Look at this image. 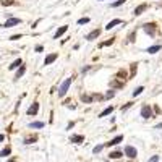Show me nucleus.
Segmentation results:
<instances>
[{
    "label": "nucleus",
    "instance_id": "nucleus-18",
    "mask_svg": "<svg viewBox=\"0 0 162 162\" xmlns=\"http://www.w3.org/2000/svg\"><path fill=\"white\" fill-rule=\"evenodd\" d=\"M29 128H44V123L42 122H31V123H29Z\"/></svg>",
    "mask_w": 162,
    "mask_h": 162
},
{
    "label": "nucleus",
    "instance_id": "nucleus-28",
    "mask_svg": "<svg viewBox=\"0 0 162 162\" xmlns=\"http://www.w3.org/2000/svg\"><path fill=\"white\" fill-rule=\"evenodd\" d=\"M113 96H115V91L112 89V91H109V92L106 94V97H107V99H110V97H113Z\"/></svg>",
    "mask_w": 162,
    "mask_h": 162
},
{
    "label": "nucleus",
    "instance_id": "nucleus-9",
    "mask_svg": "<svg viewBox=\"0 0 162 162\" xmlns=\"http://www.w3.org/2000/svg\"><path fill=\"white\" fill-rule=\"evenodd\" d=\"M37 110H39V104L34 102V104H32V106L28 109V115H36V113H37Z\"/></svg>",
    "mask_w": 162,
    "mask_h": 162
},
{
    "label": "nucleus",
    "instance_id": "nucleus-32",
    "mask_svg": "<svg viewBox=\"0 0 162 162\" xmlns=\"http://www.w3.org/2000/svg\"><path fill=\"white\" fill-rule=\"evenodd\" d=\"M133 41H135V32H131L130 34V42H133Z\"/></svg>",
    "mask_w": 162,
    "mask_h": 162
},
{
    "label": "nucleus",
    "instance_id": "nucleus-22",
    "mask_svg": "<svg viewBox=\"0 0 162 162\" xmlns=\"http://www.w3.org/2000/svg\"><path fill=\"white\" fill-rule=\"evenodd\" d=\"M88 23H89V18H88V16L80 18V20H78V25H88Z\"/></svg>",
    "mask_w": 162,
    "mask_h": 162
},
{
    "label": "nucleus",
    "instance_id": "nucleus-7",
    "mask_svg": "<svg viewBox=\"0 0 162 162\" xmlns=\"http://www.w3.org/2000/svg\"><path fill=\"white\" fill-rule=\"evenodd\" d=\"M99 36H101V29H94V31H91L89 34H86V39H88V41H94Z\"/></svg>",
    "mask_w": 162,
    "mask_h": 162
},
{
    "label": "nucleus",
    "instance_id": "nucleus-31",
    "mask_svg": "<svg viewBox=\"0 0 162 162\" xmlns=\"http://www.w3.org/2000/svg\"><path fill=\"white\" fill-rule=\"evenodd\" d=\"M11 4H13V0H5L4 2V5H11Z\"/></svg>",
    "mask_w": 162,
    "mask_h": 162
},
{
    "label": "nucleus",
    "instance_id": "nucleus-14",
    "mask_svg": "<svg viewBox=\"0 0 162 162\" xmlns=\"http://www.w3.org/2000/svg\"><path fill=\"white\" fill-rule=\"evenodd\" d=\"M146 8H148V5H146V4H143V5H139V7H136V8H135V15H136V16H138V15H141L143 11L146 10Z\"/></svg>",
    "mask_w": 162,
    "mask_h": 162
},
{
    "label": "nucleus",
    "instance_id": "nucleus-5",
    "mask_svg": "<svg viewBox=\"0 0 162 162\" xmlns=\"http://www.w3.org/2000/svg\"><path fill=\"white\" fill-rule=\"evenodd\" d=\"M144 31H146V34L154 36L156 34V25H154V23H146V25H144Z\"/></svg>",
    "mask_w": 162,
    "mask_h": 162
},
{
    "label": "nucleus",
    "instance_id": "nucleus-3",
    "mask_svg": "<svg viewBox=\"0 0 162 162\" xmlns=\"http://www.w3.org/2000/svg\"><path fill=\"white\" fill-rule=\"evenodd\" d=\"M20 23H21L20 18H8L7 21H5L4 28H11V26H16V25H20Z\"/></svg>",
    "mask_w": 162,
    "mask_h": 162
},
{
    "label": "nucleus",
    "instance_id": "nucleus-17",
    "mask_svg": "<svg viewBox=\"0 0 162 162\" xmlns=\"http://www.w3.org/2000/svg\"><path fill=\"white\" fill-rule=\"evenodd\" d=\"M113 112V107H107V109H104L102 112L99 113V117H106V115H109V113H112Z\"/></svg>",
    "mask_w": 162,
    "mask_h": 162
},
{
    "label": "nucleus",
    "instance_id": "nucleus-26",
    "mask_svg": "<svg viewBox=\"0 0 162 162\" xmlns=\"http://www.w3.org/2000/svg\"><path fill=\"white\" fill-rule=\"evenodd\" d=\"M113 44V39H109V41H106V42L101 44V47H107V46H112Z\"/></svg>",
    "mask_w": 162,
    "mask_h": 162
},
{
    "label": "nucleus",
    "instance_id": "nucleus-20",
    "mask_svg": "<svg viewBox=\"0 0 162 162\" xmlns=\"http://www.w3.org/2000/svg\"><path fill=\"white\" fill-rule=\"evenodd\" d=\"M109 157H110V159H120V157H122V152H120V151L110 152V154H109Z\"/></svg>",
    "mask_w": 162,
    "mask_h": 162
},
{
    "label": "nucleus",
    "instance_id": "nucleus-11",
    "mask_svg": "<svg viewBox=\"0 0 162 162\" xmlns=\"http://www.w3.org/2000/svg\"><path fill=\"white\" fill-rule=\"evenodd\" d=\"M117 25H122V20H118V18H117V20L109 21V23H107V26H106V29H112L113 26H117Z\"/></svg>",
    "mask_w": 162,
    "mask_h": 162
},
{
    "label": "nucleus",
    "instance_id": "nucleus-25",
    "mask_svg": "<svg viewBox=\"0 0 162 162\" xmlns=\"http://www.w3.org/2000/svg\"><path fill=\"white\" fill-rule=\"evenodd\" d=\"M127 0H117V2H113L112 4V7H120V5H123Z\"/></svg>",
    "mask_w": 162,
    "mask_h": 162
},
{
    "label": "nucleus",
    "instance_id": "nucleus-16",
    "mask_svg": "<svg viewBox=\"0 0 162 162\" xmlns=\"http://www.w3.org/2000/svg\"><path fill=\"white\" fill-rule=\"evenodd\" d=\"M159 50H161V46H152V47H148V50H146V52L148 54H156V52H159Z\"/></svg>",
    "mask_w": 162,
    "mask_h": 162
},
{
    "label": "nucleus",
    "instance_id": "nucleus-15",
    "mask_svg": "<svg viewBox=\"0 0 162 162\" xmlns=\"http://www.w3.org/2000/svg\"><path fill=\"white\" fill-rule=\"evenodd\" d=\"M25 71H26V67H25V65H21V67H20V70L16 71V76H15V80H18V78H21L23 75H25Z\"/></svg>",
    "mask_w": 162,
    "mask_h": 162
},
{
    "label": "nucleus",
    "instance_id": "nucleus-10",
    "mask_svg": "<svg viewBox=\"0 0 162 162\" xmlns=\"http://www.w3.org/2000/svg\"><path fill=\"white\" fill-rule=\"evenodd\" d=\"M67 29H68V26H62V28H58V29H57V32H55V36H54V39H58L62 34H65Z\"/></svg>",
    "mask_w": 162,
    "mask_h": 162
},
{
    "label": "nucleus",
    "instance_id": "nucleus-12",
    "mask_svg": "<svg viewBox=\"0 0 162 162\" xmlns=\"http://www.w3.org/2000/svg\"><path fill=\"white\" fill-rule=\"evenodd\" d=\"M83 141H85V136H83V135H75V136H71V143L80 144V143H83Z\"/></svg>",
    "mask_w": 162,
    "mask_h": 162
},
{
    "label": "nucleus",
    "instance_id": "nucleus-30",
    "mask_svg": "<svg viewBox=\"0 0 162 162\" xmlns=\"http://www.w3.org/2000/svg\"><path fill=\"white\" fill-rule=\"evenodd\" d=\"M11 41H16V39H21V34H15V36H11Z\"/></svg>",
    "mask_w": 162,
    "mask_h": 162
},
{
    "label": "nucleus",
    "instance_id": "nucleus-2",
    "mask_svg": "<svg viewBox=\"0 0 162 162\" xmlns=\"http://www.w3.org/2000/svg\"><path fill=\"white\" fill-rule=\"evenodd\" d=\"M141 117H143V118H151L152 117V109L149 106H143V109H141Z\"/></svg>",
    "mask_w": 162,
    "mask_h": 162
},
{
    "label": "nucleus",
    "instance_id": "nucleus-19",
    "mask_svg": "<svg viewBox=\"0 0 162 162\" xmlns=\"http://www.w3.org/2000/svg\"><path fill=\"white\" fill-rule=\"evenodd\" d=\"M10 152H11V149H10V148L2 149V151H0V157H7V156H10Z\"/></svg>",
    "mask_w": 162,
    "mask_h": 162
},
{
    "label": "nucleus",
    "instance_id": "nucleus-24",
    "mask_svg": "<svg viewBox=\"0 0 162 162\" xmlns=\"http://www.w3.org/2000/svg\"><path fill=\"white\" fill-rule=\"evenodd\" d=\"M92 99L94 97H89V96H86V94L81 96V101H85V102H92Z\"/></svg>",
    "mask_w": 162,
    "mask_h": 162
},
{
    "label": "nucleus",
    "instance_id": "nucleus-4",
    "mask_svg": "<svg viewBox=\"0 0 162 162\" xmlns=\"http://www.w3.org/2000/svg\"><path fill=\"white\" fill-rule=\"evenodd\" d=\"M125 154H127L130 159H135L138 156V151L133 148V146H125Z\"/></svg>",
    "mask_w": 162,
    "mask_h": 162
},
{
    "label": "nucleus",
    "instance_id": "nucleus-33",
    "mask_svg": "<svg viewBox=\"0 0 162 162\" xmlns=\"http://www.w3.org/2000/svg\"><path fill=\"white\" fill-rule=\"evenodd\" d=\"M36 52H42V46H37V47H36Z\"/></svg>",
    "mask_w": 162,
    "mask_h": 162
},
{
    "label": "nucleus",
    "instance_id": "nucleus-27",
    "mask_svg": "<svg viewBox=\"0 0 162 162\" xmlns=\"http://www.w3.org/2000/svg\"><path fill=\"white\" fill-rule=\"evenodd\" d=\"M32 141H36V136H32V138H26V139H25V143H26V144H31Z\"/></svg>",
    "mask_w": 162,
    "mask_h": 162
},
{
    "label": "nucleus",
    "instance_id": "nucleus-21",
    "mask_svg": "<svg viewBox=\"0 0 162 162\" xmlns=\"http://www.w3.org/2000/svg\"><path fill=\"white\" fill-rule=\"evenodd\" d=\"M104 146H106V144H97V146H94L92 152H94V154H99V152H101V151L104 149Z\"/></svg>",
    "mask_w": 162,
    "mask_h": 162
},
{
    "label": "nucleus",
    "instance_id": "nucleus-35",
    "mask_svg": "<svg viewBox=\"0 0 162 162\" xmlns=\"http://www.w3.org/2000/svg\"><path fill=\"white\" fill-rule=\"evenodd\" d=\"M106 162H109V161H106Z\"/></svg>",
    "mask_w": 162,
    "mask_h": 162
},
{
    "label": "nucleus",
    "instance_id": "nucleus-8",
    "mask_svg": "<svg viewBox=\"0 0 162 162\" xmlns=\"http://www.w3.org/2000/svg\"><path fill=\"white\" fill-rule=\"evenodd\" d=\"M122 139H123V136H122V135H118V136H115L113 139H110L109 143H106V146H117L118 143H122Z\"/></svg>",
    "mask_w": 162,
    "mask_h": 162
},
{
    "label": "nucleus",
    "instance_id": "nucleus-6",
    "mask_svg": "<svg viewBox=\"0 0 162 162\" xmlns=\"http://www.w3.org/2000/svg\"><path fill=\"white\" fill-rule=\"evenodd\" d=\"M57 57H58V54H49V55L46 57V60H44V65H50V63H54V62H55L57 60Z\"/></svg>",
    "mask_w": 162,
    "mask_h": 162
},
{
    "label": "nucleus",
    "instance_id": "nucleus-29",
    "mask_svg": "<svg viewBox=\"0 0 162 162\" xmlns=\"http://www.w3.org/2000/svg\"><path fill=\"white\" fill-rule=\"evenodd\" d=\"M149 162H159V156H152V157L149 159Z\"/></svg>",
    "mask_w": 162,
    "mask_h": 162
},
{
    "label": "nucleus",
    "instance_id": "nucleus-34",
    "mask_svg": "<svg viewBox=\"0 0 162 162\" xmlns=\"http://www.w3.org/2000/svg\"><path fill=\"white\" fill-rule=\"evenodd\" d=\"M5 139V136H4V135H0V141H4Z\"/></svg>",
    "mask_w": 162,
    "mask_h": 162
},
{
    "label": "nucleus",
    "instance_id": "nucleus-13",
    "mask_svg": "<svg viewBox=\"0 0 162 162\" xmlns=\"http://www.w3.org/2000/svg\"><path fill=\"white\" fill-rule=\"evenodd\" d=\"M21 65H23V60H21V58H16V60H15V62H13V63H11L8 68H10V70H15V68L21 67Z\"/></svg>",
    "mask_w": 162,
    "mask_h": 162
},
{
    "label": "nucleus",
    "instance_id": "nucleus-1",
    "mask_svg": "<svg viewBox=\"0 0 162 162\" xmlns=\"http://www.w3.org/2000/svg\"><path fill=\"white\" fill-rule=\"evenodd\" d=\"M71 80H73V78H67V80L60 85V89H58V96H60V97H65V94L68 92V89H70V86H71Z\"/></svg>",
    "mask_w": 162,
    "mask_h": 162
},
{
    "label": "nucleus",
    "instance_id": "nucleus-23",
    "mask_svg": "<svg viewBox=\"0 0 162 162\" xmlns=\"http://www.w3.org/2000/svg\"><path fill=\"white\" fill-rule=\"evenodd\" d=\"M143 91H144V88H143V86H139V88H136V89H135V91H133V96H135V97H136V96H138V94H141V92H143Z\"/></svg>",
    "mask_w": 162,
    "mask_h": 162
}]
</instances>
